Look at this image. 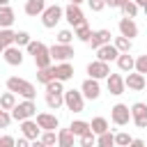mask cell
Instances as JSON below:
<instances>
[{
    "label": "cell",
    "mask_w": 147,
    "mask_h": 147,
    "mask_svg": "<svg viewBox=\"0 0 147 147\" xmlns=\"http://www.w3.org/2000/svg\"><path fill=\"white\" fill-rule=\"evenodd\" d=\"M90 129L99 136V133H103V131H108V119L106 117H94L92 122H90Z\"/></svg>",
    "instance_id": "cell-31"
},
{
    "label": "cell",
    "mask_w": 147,
    "mask_h": 147,
    "mask_svg": "<svg viewBox=\"0 0 147 147\" xmlns=\"http://www.w3.org/2000/svg\"><path fill=\"white\" fill-rule=\"evenodd\" d=\"M48 51H51V57L55 60V62H67V60H71L76 53H74V46L71 44H53V46H48Z\"/></svg>",
    "instance_id": "cell-7"
},
{
    "label": "cell",
    "mask_w": 147,
    "mask_h": 147,
    "mask_svg": "<svg viewBox=\"0 0 147 147\" xmlns=\"http://www.w3.org/2000/svg\"><path fill=\"white\" fill-rule=\"evenodd\" d=\"M7 90L14 92V94H18V96H23V99H34L37 96V87L30 80L18 78V76H9L7 78Z\"/></svg>",
    "instance_id": "cell-1"
},
{
    "label": "cell",
    "mask_w": 147,
    "mask_h": 147,
    "mask_svg": "<svg viewBox=\"0 0 147 147\" xmlns=\"http://www.w3.org/2000/svg\"><path fill=\"white\" fill-rule=\"evenodd\" d=\"M133 71H138V74L147 76V53H145V55H138V57H136V67H133Z\"/></svg>",
    "instance_id": "cell-37"
},
{
    "label": "cell",
    "mask_w": 147,
    "mask_h": 147,
    "mask_svg": "<svg viewBox=\"0 0 147 147\" xmlns=\"http://www.w3.org/2000/svg\"><path fill=\"white\" fill-rule=\"evenodd\" d=\"M131 122H133L138 129H147V103L136 101V103L131 106Z\"/></svg>",
    "instance_id": "cell-9"
},
{
    "label": "cell",
    "mask_w": 147,
    "mask_h": 147,
    "mask_svg": "<svg viewBox=\"0 0 147 147\" xmlns=\"http://www.w3.org/2000/svg\"><path fill=\"white\" fill-rule=\"evenodd\" d=\"M126 0H106V7H122Z\"/></svg>",
    "instance_id": "cell-44"
},
{
    "label": "cell",
    "mask_w": 147,
    "mask_h": 147,
    "mask_svg": "<svg viewBox=\"0 0 147 147\" xmlns=\"http://www.w3.org/2000/svg\"><path fill=\"white\" fill-rule=\"evenodd\" d=\"M78 140H80V145H83V147H92V145H96V133L90 129V131H87V133H83Z\"/></svg>",
    "instance_id": "cell-35"
},
{
    "label": "cell",
    "mask_w": 147,
    "mask_h": 147,
    "mask_svg": "<svg viewBox=\"0 0 147 147\" xmlns=\"http://www.w3.org/2000/svg\"><path fill=\"white\" fill-rule=\"evenodd\" d=\"M119 34H124V37H129V39H133V37H138V25H136V21L133 18H129V16H124V18H119Z\"/></svg>",
    "instance_id": "cell-19"
},
{
    "label": "cell",
    "mask_w": 147,
    "mask_h": 147,
    "mask_svg": "<svg viewBox=\"0 0 147 147\" xmlns=\"http://www.w3.org/2000/svg\"><path fill=\"white\" fill-rule=\"evenodd\" d=\"M124 85L131 92H140V90H145V76L138 71H129V76L124 78Z\"/></svg>",
    "instance_id": "cell-18"
},
{
    "label": "cell",
    "mask_w": 147,
    "mask_h": 147,
    "mask_svg": "<svg viewBox=\"0 0 147 147\" xmlns=\"http://www.w3.org/2000/svg\"><path fill=\"white\" fill-rule=\"evenodd\" d=\"M64 106L71 113H83L85 108V96L80 90H64Z\"/></svg>",
    "instance_id": "cell-5"
},
{
    "label": "cell",
    "mask_w": 147,
    "mask_h": 147,
    "mask_svg": "<svg viewBox=\"0 0 147 147\" xmlns=\"http://www.w3.org/2000/svg\"><path fill=\"white\" fill-rule=\"evenodd\" d=\"M131 145H133V147H142L145 140H140V138H131Z\"/></svg>",
    "instance_id": "cell-46"
},
{
    "label": "cell",
    "mask_w": 147,
    "mask_h": 147,
    "mask_svg": "<svg viewBox=\"0 0 147 147\" xmlns=\"http://www.w3.org/2000/svg\"><path fill=\"white\" fill-rule=\"evenodd\" d=\"M115 145H119V147H129V145H131V136L124 133V131L117 133V136H115Z\"/></svg>",
    "instance_id": "cell-40"
},
{
    "label": "cell",
    "mask_w": 147,
    "mask_h": 147,
    "mask_svg": "<svg viewBox=\"0 0 147 147\" xmlns=\"http://www.w3.org/2000/svg\"><path fill=\"white\" fill-rule=\"evenodd\" d=\"M64 18V9L60 7V5H51V7H46L44 11H41V25L44 28H55L60 21Z\"/></svg>",
    "instance_id": "cell-4"
},
{
    "label": "cell",
    "mask_w": 147,
    "mask_h": 147,
    "mask_svg": "<svg viewBox=\"0 0 147 147\" xmlns=\"http://www.w3.org/2000/svg\"><path fill=\"white\" fill-rule=\"evenodd\" d=\"M0 41L5 46H11L14 44V30L11 28H0Z\"/></svg>",
    "instance_id": "cell-36"
},
{
    "label": "cell",
    "mask_w": 147,
    "mask_h": 147,
    "mask_svg": "<svg viewBox=\"0 0 147 147\" xmlns=\"http://www.w3.org/2000/svg\"><path fill=\"white\" fill-rule=\"evenodd\" d=\"M74 142H76V136H74L71 129H60L57 131V145L60 147H74Z\"/></svg>",
    "instance_id": "cell-24"
},
{
    "label": "cell",
    "mask_w": 147,
    "mask_h": 147,
    "mask_svg": "<svg viewBox=\"0 0 147 147\" xmlns=\"http://www.w3.org/2000/svg\"><path fill=\"white\" fill-rule=\"evenodd\" d=\"M11 122V113L9 110H0V129H7Z\"/></svg>",
    "instance_id": "cell-42"
},
{
    "label": "cell",
    "mask_w": 147,
    "mask_h": 147,
    "mask_svg": "<svg viewBox=\"0 0 147 147\" xmlns=\"http://www.w3.org/2000/svg\"><path fill=\"white\" fill-rule=\"evenodd\" d=\"M39 140L44 142V147H51V145L57 142V133H55V131H44V133L39 136Z\"/></svg>",
    "instance_id": "cell-34"
},
{
    "label": "cell",
    "mask_w": 147,
    "mask_h": 147,
    "mask_svg": "<svg viewBox=\"0 0 147 147\" xmlns=\"http://www.w3.org/2000/svg\"><path fill=\"white\" fill-rule=\"evenodd\" d=\"M108 74H110V67H108V62H103V60H92V62L87 64V76H90V78L101 80V78H106Z\"/></svg>",
    "instance_id": "cell-13"
},
{
    "label": "cell",
    "mask_w": 147,
    "mask_h": 147,
    "mask_svg": "<svg viewBox=\"0 0 147 147\" xmlns=\"http://www.w3.org/2000/svg\"><path fill=\"white\" fill-rule=\"evenodd\" d=\"M2 5H9V0H0V7H2Z\"/></svg>",
    "instance_id": "cell-49"
},
{
    "label": "cell",
    "mask_w": 147,
    "mask_h": 147,
    "mask_svg": "<svg viewBox=\"0 0 147 147\" xmlns=\"http://www.w3.org/2000/svg\"><path fill=\"white\" fill-rule=\"evenodd\" d=\"M46 106L51 110H57L64 106V92H46Z\"/></svg>",
    "instance_id": "cell-23"
},
{
    "label": "cell",
    "mask_w": 147,
    "mask_h": 147,
    "mask_svg": "<svg viewBox=\"0 0 147 147\" xmlns=\"http://www.w3.org/2000/svg\"><path fill=\"white\" fill-rule=\"evenodd\" d=\"M96 145H99V147H113V145H115V136L110 133V129L96 136Z\"/></svg>",
    "instance_id": "cell-32"
},
{
    "label": "cell",
    "mask_w": 147,
    "mask_h": 147,
    "mask_svg": "<svg viewBox=\"0 0 147 147\" xmlns=\"http://www.w3.org/2000/svg\"><path fill=\"white\" fill-rule=\"evenodd\" d=\"M69 2H74V5H80V2H85V0H69Z\"/></svg>",
    "instance_id": "cell-48"
},
{
    "label": "cell",
    "mask_w": 147,
    "mask_h": 147,
    "mask_svg": "<svg viewBox=\"0 0 147 147\" xmlns=\"http://www.w3.org/2000/svg\"><path fill=\"white\" fill-rule=\"evenodd\" d=\"M28 145H30V140H28V138H25V136H23V138H18V140H16V147H28Z\"/></svg>",
    "instance_id": "cell-45"
},
{
    "label": "cell",
    "mask_w": 147,
    "mask_h": 147,
    "mask_svg": "<svg viewBox=\"0 0 147 147\" xmlns=\"http://www.w3.org/2000/svg\"><path fill=\"white\" fill-rule=\"evenodd\" d=\"M25 48H28V53L34 57L37 69H41V67H51V64H53V57H51V51H48L46 44H41V41H32V39H30V44H28Z\"/></svg>",
    "instance_id": "cell-2"
},
{
    "label": "cell",
    "mask_w": 147,
    "mask_h": 147,
    "mask_svg": "<svg viewBox=\"0 0 147 147\" xmlns=\"http://www.w3.org/2000/svg\"><path fill=\"white\" fill-rule=\"evenodd\" d=\"M110 122L117 126H126L131 122V108L126 103H115L110 108Z\"/></svg>",
    "instance_id": "cell-6"
},
{
    "label": "cell",
    "mask_w": 147,
    "mask_h": 147,
    "mask_svg": "<svg viewBox=\"0 0 147 147\" xmlns=\"http://www.w3.org/2000/svg\"><path fill=\"white\" fill-rule=\"evenodd\" d=\"M145 87H147V76H145Z\"/></svg>",
    "instance_id": "cell-52"
},
{
    "label": "cell",
    "mask_w": 147,
    "mask_h": 147,
    "mask_svg": "<svg viewBox=\"0 0 147 147\" xmlns=\"http://www.w3.org/2000/svg\"><path fill=\"white\" fill-rule=\"evenodd\" d=\"M2 60H5L7 64H11V67H21V64H23V51H21V46H16V44L5 46Z\"/></svg>",
    "instance_id": "cell-11"
},
{
    "label": "cell",
    "mask_w": 147,
    "mask_h": 147,
    "mask_svg": "<svg viewBox=\"0 0 147 147\" xmlns=\"http://www.w3.org/2000/svg\"><path fill=\"white\" fill-rule=\"evenodd\" d=\"M115 62H117V67H119V71H124V74H129V71H133V67H136V57H133V55H129V53H119Z\"/></svg>",
    "instance_id": "cell-22"
},
{
    "label": "cell",
    "mask_w": 147,
    "mask_h": 147,
    "mask_svg": "<svg viewBox=\"0 0 147 147\" xmlns=\"http://www.w3.org/2000/svg\"><path fill=\"white\" fill-rule=\"evenodd\" d=\"M74 41V30H60L57 32V44H71Z\"/></svg>",
    "instance_id": "cell-39"
},
{
    "label": "cell",
    "mask_w": 147,
    "mask_h": 147,
    "mask_svg": "<svg viewBox=\"0 0 147 147\" xmlns=\"http://www.w3.org/2000/svg\"><path fill=\"white\" fill-rule=\"evenodd\" d=\"M115 48L119 51V53H131V48H133V39H129V37H124V34H119V37H115Z\"/></svg>",
    "instance_id": "cell-27"
},
{
    "label": "cell",
    "mask_w": 147,
    "mask_h": 147,
    "mask_svg": "<svg viewBox=\"0 0 147 147\" xmlns=\"http://www.w3.org/2000/svg\"><path fill=\"white\" fill-rule=\"evenodd\" d=\"M9 113H11V119L23 122V119H28V117H34V115H37V103H34V99L18 101V103H16Z\"/></svg>",
    "instance_id": "cell-3"
},
{
    "label": "cell",
    "mask_w": 147,
    "mask_h": 147,
    "mask_svg": "<svg viewBox=\"0 0 147 147\" xmlns=\"http://www.w3.org/2000/svg\"><path fill=\"white\" fill-rule=\"evenodd\" d=\"M14 145H16V140L11 136H0V147H14Z\"/></svg>",
    "instance_id": "cell-43"
},
{
    "label": "cell",
    "mask_w": 147,
    "mask_h": 147,
    "mask_svg": "<svg viewBox=\"0 0 147 147\" xmlns=\"http://www.w3.org/2000/svg\"><path fill=\"white\" fill-rule=\"evenodd\" d=\"M142 11H145V16H147V2H145V5H142Z\"/></svg>",
    "instance_id": "cell-51"
},
{
    "label": "cell",
    "mask_w": 147,
    "mask_h": 147,
    "mask_svg": "<svg viewBox=\"0 0 147 147\" xmlns=\"http://www.w3.org/2000/svg\"><path fill=\"white\" fill-rule=\"evenodd\" d=\"M2 51H5V44H2V41H0V55H2Z\"/></svg>",
    "instance_id": "cell-50"
},
{
    "label": "cell",
    "mask_w": 147,
    "mask_h": 147,
    "mask_svg": "<svg viewBox=\"0 0 147 147\" xmlns=\"http://www.w3.org/2000/svg\"><path fill=\"white\" fill-rule=\"evenodd\" d=\"M0 110H2V108H0Z\"/></svg>",
    "instance_id": "cell-53"
},
{
    "label": "cell",
    "mask_w": 147,
    "mask_h": 147,
    "mask_svg": "<svg viewBox=\"0 0 147 147\" xmlns=\"http://www.w3.org/2000/svg\"><path fill=\"white\" fill-rule=\"evenodd\" d=\"M117 55H119V51L115 48V44H103V46L96 48V60L113 62V60H117Z\"/></svg>",
    "instance_id": "cell-20"
},
{
    "label": "cell",
    "mask_w": 147,
    "mask_h": 147,
    "mask_svg": "<svg viewBox=\"0 0 147 147\" xmlns=\"http://www.w3.org/2000/svg\"><path fill=\"white\" fill-rule=\"evenodd\" d=\"M44 9H46V0H25V7H23L28 16H41Z\"/></svg>",
    "instance_id": "cell-21"
},
{
    "label": "cell",
    "mask_w": 147,
    "mask_h": 147,
    "mask_svg": "<svg viewBox=\"0 0 147 147\" xmlns=\"http://www.w3.org/2000/svg\"><path fill=\"white\" fill-rule=\"evenodd\" d=\"M133 2H136V5H138V7H142V5H145V2H147V0H133Z\"/></svg>",
    "instance_id": "cell-47"
},
{
    "label": "cell",
    "mask_w": 147,
    "mask_h": 147,
    "mask_svg": "<svg viewBox=\"0 0 147 147\" xmlns=\"http://www.w3.org/2000/svg\"><path fill=\"white\" fill-rule=\"evenodd\" d=\"M106 87H108V92H110L113 96L124 94V90H126L124 76H122V74H108V76H106Z\"/></svg>",
    "instance_id": "cell-12"
},
{
    "label": "cell",
    "mask_w": 147,
    "mask_h": 147,
    "mask_svg": "<svg viewBox=\"0 0 147 147\" xmlns=\"http://www.w3.org/2000/svg\"><path fill=\"white\" fill-rule=\"evenodd\" d=\"M80 92H83V96L85 99H90V101H96L99 96H101V85H99V80L96 78H85L83 80V85H80Z\"/></svg>",
    "instance_id": "cell-10"
},
{
    "label": "cell",
    "mask_w": 147,
    "mask_h": 147,
    "mask_svg": "<svg viewBox=\"0 0 147 147\" xmlns=\"http://www.w3.org/2000/svg\"><path fill=\"white\" fill-rule=\"evenodd\" d=\"M119 9H122V14H124V16H129V18H136V14H138V5H136L133 0H126Z\"/></svg>",
    "instance_id": "cell-33"
},
{
    "label": "cell",
    "mask_w": 147,
    "mask_h": 147,
    "mask_svg": "<svg viewBox=\"0 0 147 147\" xmlns=\"http://www.w3.org/2000/svg\"><path fill=\"white\" fill-rule=\"evenodd\" d=\"M87 5H90V9L92 11H103V7H106V0H87Z\"/></svg>",
    "instance_id": "cell-41"
},
{
    "label": "cell",
    "mask_w": 147,
    "mask_h": 147,
    "mask_svg": "<svg viewBox=\"0 0 147 147\" xmlns=\"http://www.w3.org/2000/svg\"><path fill=\"white\" fill-rule=\"evenodd\" d=\"M55 78V71H53V64L51 67H41L39 71H37V83H41V85H46L48 80H53Z\"/></svg>",
    "instance_id": "cell-30"
},
{
    "label": "cell",
    "mask_w": 147,
    "mask_h": 147,
    "mask_svg": "<svg viewBox=\"0 0 147 147\" xmlns=\"http://www.w3.org/2000/svg\"><path fill=\"white\" fill-rule=\"evenodd\" d=\"M53 71H55V78H57V80H62V83H67V80H71V78H74V67H71V62H69V60H67V62H55Z\"/></svg>",
    "instance_id": "cell-17"
},
{
    "label": "cell",
    "mask_w": 147,
    "mask_h": 147,
    "mask_svg": "<svg viewBox=\"0 0 147 147\" xmlns=\"http://www.w3.org/2000/svg\"><path fill=\"white\" fill-rule=\"evenodd\" d=\"M14 9L9 7V5H2L0 7V28H11V23H14Z\"/></svg>",
    "instance_id": "cell-25"
},
{
    "label": "cell",
    "mask_w": 147,
    "mask_h": 147,
    "mask_svg": "<svg viewBox=\"0 0 147 147\" xmlns=\"http://www.w3.org/2000/svg\"><path fill=\"white\" fill-rule=\"evenodd\" d=\"M34 122L41 126V131H55V129H60V119L53 113H39Z\"/></svg>",
    "instance_id": "cell-14"
},
{
    "label": "cell",
    "mask_w": 147,
    "mask_h": 147,
    "mask_svg": "<svg viewBox=\"0 0 147 147\" xmlns=\"http://www.w3.org/2000/svg\"><path fill=\"white\" fill-rule=\"evenodd\" d=\"M14 106H16V94L9 92V90L2 92V94H0V108H2V110H11Z\"/></svg>",
    "instance_id": "cell-29"
},
{
    "label": "cell",
    "mask_w": 147,
    "mask_h": 147,
    "mask_svg": "<svg viewBox=\"0 0 147 147\" xmlns=\"http://www.w3.org/2000/svg\"><path fill=\"white\" fill-rule=\"evenodd\" d=\"M14 44H16V46H28V44H30V34H28L25 30L14 32Z\"/></svg>",
    "instance_id": "cell-38"
},
{
    "label": "cell",
    "mask_w": 147,
    "mask_h": 147,
    "mask_svg": "<svg viewBox=\"0 0 147 147\" xmlns=\"http://www.w3.org/2000/svg\"><path fill=\"white\" fill-rule=\"evenodd\" d=\"M74 37H76L78 41H83V44H87V41H90V37H92V30H90V25H87V21L74 28Z\"/></svg>",
    "instance_id": "cell-26"
},
{
    "label": "cell",
    "mask_w": 147,
    "mask_h": 147,
    "mask_svg": "<svg viewBox=\"0 0 147 147\" xmlns=\"http://www.w3.org/2000/svg\"><path fill=\"white\" fill-rule=\"evenodd\" d=\"M110 30H106V28H101V30H94L92 32V37H90V41H87V46L92 48V51H96L99 46H103V44H110Z\"/></svg>",
    "instance_id": "cell-16"
},
{
    "label": "cell",
    "mask_w": 147,
    "mask_h": 147,
    "mask_svg": "<svg viewBox=\"0 0 147 147\" xmlns=\"http://www.w3.org/2000/svg\"><path fill=\"white\" fill-rule=\"evenodd\" d=\"M18 124H21V133H23L30 142H32L34 138H39V136H41V126H39L32 117H28V119H23V122H18Z\"/></svg>",
    "instance_id": "cell-15"
},
{
    "label": "cell",
    "mask_w": 147,
    "mask_h": 147,
    "mask_svg": "<svg viewBox=\"0 0 147 147\" xmlns=\"http://www.w3.org/2000/svg\"><path fill=\"white\" fill-rule=\"evenodd\" d=\"M69 129L74 131V136H76V138H80L83 133H87V131H90V122H85V119H74V122L69 124Z\"/></svg>",
    "instance_id": "cell-28"
},
{
    "label": "cell",
    "mask_w": 147,
    "mask_h": 147,
    "mask_svg": "<svg viewBox=\"0 0 147 147\" xmlns=\"http://www.w3.org/2000/svg\"><path fill=\"white\" fill-rule=\"evenodd\" d=\"M64 21H67L71 28H76V25L85 23V14H83L80 5H74V2H69V5L64 7Z\"/></svg>",
    "instance_id": "cell-8"
}]
</instances>
